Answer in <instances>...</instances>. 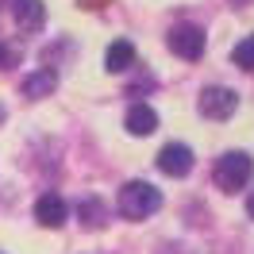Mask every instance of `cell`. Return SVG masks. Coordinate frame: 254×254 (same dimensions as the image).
Listing matches in <instances>:
<instances>
[{
    "instance_id": "30bf717a",
    "label": "cell",
    "mask_w": 254,
    "mask_h": 254,
    "mask_svg": "<svg viewBox=\"0 0 254 254\" xmlns=\"http://www.w3.org/2000/svg\"><path fill=\"white\" fill-rule=\"evenodd\" d=\"M104 65H108L112 73H124V69H131L135 65V47L127 43V39H116L108 47V58H104Z\"/></svg>"
},
{
    "instance_id": "8fae6325",
    "label": "cell",
    "mask_w": 254,
    "mask_h": 254,
    "mask_svg": "<svg viewBox=\"0 0 254 254\" xmlns=\"http://www.w3.org/2000/svg\"><path fill=\"white\" fill-rule=\"evenodd\" d=\"M81 220H85V227H96V223H104V204H100L96 196L81 200Z\"/></svg>"
},
{
    "instance_id": "4fadbf2b",
    "label": "cell",
    "mask_w": 254,
    "mask_h": 254,
    "mask_svg": "<svg viewBox=\"0 0 254 254\" xmlns=\"http://www.w3.org/2000/svg\"><path fill=\"white\" fill-rule=\"evenodd\" d=\"M19 58V50L16 47H0V65H12Z\"/></svg>"
},
{
    "instance_id": "7c38bea8",
    "label": "cell",
    "mask_w": 254,
    "mask_h": 254,
    "mask_svg": "<svg viewBox=\"0 0 254 254\" xmlns=\"http://www.w3.org/2000/svg\"><path fill=\"white\" fill-rule=\"evenodd\" d=\"M231 58H235V65H239V69H254V35H247V39L239 43Z\"/></svg>"
},
{
    "instance_id": "6da1fadb",
    "label": "cell",
    "mask_w": 254,
    "mask_h": 254,
    "mask_svg": "<svg viewBox=\"0 0 254 254\" xmlns=\"http://www.w3.org/2000/svg\"><path fill=\"white\" fill-rule=\"evenodd\" d=\"M162 208V192L150 185V181H127L120 189V212L127 220H146Z\"/></svg>"
},
{
    "instance_id": "5bb4252c",
    "label": "cell",
    "mask_w": 254,
    "mask_h": 254,
    "mask_svg": "<svg viewBox=\"0 0 254 254\" xmlns=\"http://www.w3.org/2000/svg\"><path fill=\"white\" fill-rule=\"evenodd\" d=\"M81 8H104V4H108V0H77Z\"/></svg>"
},
{
    "instance_id": "277c9868",
    "label": "cell",
    "mask_w": 254,
    "mask_h": 254,
    "mask_svg": "<svg viewBox=\"0 0 254 254\" xmlns=\"http://www.w3.org/2000/svg\"><path fill=\"white\" fill-rule=\"evenodd\" d=\"M196 104H200V116H208V120H227L239 108V96L231 89H223V85H208Z\"/></svg>"
},
{
    "instance_id": "52a82bcc",
    "label": "cell",
    "mask_w": 254,
    "mask_h": 254,
    "mask_svg": "<svg viewBox=\"0 0 254 254\" xmlns=\"http://www.w3.org/2000/svg\"><path fill=\"white\" fill-rule=\"evenodd\" d=\"M12 12H16V23L23 27V31H39V27L47 23V8H43V0H16Z\"/></svg>"
},
{
    "instance_id": "8992f818",
    "label": "cell",
    "mask_w": 254,
    "mask_h": 254,
    "mask_svg": "<svg viewBox=\"0 0 254 254\" xmlns=\"http://www.w3.org/2000/svg\"><path fill=\"white\" fill-rule=\"evenodd\" d=\"M65 216H69V204H65L58 192H43L35 200V220L43 223V227H62Z\"/></svg>"
},
{
    "instance_id": "3957f363",
    "label": "cell",
    "mask_w": 254,
    "mask_h": 254,
    "mask_svg": "<svg viewBox=\"0 0 254 254\" xmlns=\"http://www.w3.org/2000/svg\"><path fill=\"white\" fill-rule=\"evenodd\" d=\"M166 43L174 50L177 58H185V62H196L200 54H204V31L196 27V23H177L174 31L166 35Z\"/></svg>"
},
{
    "instance_id": "9a60e30c",
    "label": "cell",
    "mask_w": 254,
    "mask_h": 254,
    "mask_svg": "<svg viewBox=\"0 0 254 254\" xmlns=\"http://www.w3.org/2000/svg\"><path fill=\"white\" fill-rule=\"evenodd\" d=\"M247 216L254 220V192H251V200H247Z\"/></svg>"
},
{
    "instance_id": "5b68a950",
    "label": "cell",
    "mask_w": 254,
    "mask_h": 254,
    "mask_svg": "<svg viewBox=\"0 0 254 254\" xmlns=\"http://www.w3.org/2000/svg\"><path fill=\"white\" fill-rule=\"evenodd\" d=\"M158 170L162 174H170V177H185L192 170V150L185 143H170V146H162L158 150Z\"/></svg>"
},
{
    "instance_id": "ba28073f",
    "label": "cell",
    "mask_w": 254,
    "mask_h": 254,
    "mask_svg": "<svg viewBox=\"0 0 254 254\" xmlns=\"http://www.w3.org/2000/svg\"><path fill=\"white\" fill-rule=\"evenodd\" d=\"M154 127H158V112L150 104H131L127 108V131L131 135H150Z\"/></svg>"
},
{
    "instance_id": "7a4b0ae2",
    "label": "cell",
    "mask_w": 254,
    "mask_h": 254,
    "mask_svg": "<svg viewBox=\"0 0 254 254\" xmlns=\"http://www.w3.org/2000/svg\"><path fill=\"white\" fill-rule=\"evenodd\" d=\"M254 174V158L247 150H227L220 162H216V185L223 192H239Z\"/></svg>"
},
{
    "instance_id": "9c48e42d",
    "label": "cell",
    "mask_w": 254,
    "mask_h": 254,
    "mask_svg": "<svg viewBox=\"0 0 254 254\" xmlns=\"http://www.w3.org/2000/svg\"><path fill=\"white\" fill-rule=\"evenodd\" d=\"M54 89H58V73H54V69H39L31 77H23V96H31V100L50 96Z\"/></svg>"
}]
</instances>
